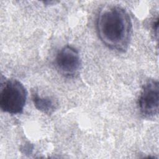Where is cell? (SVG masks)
Here are the masks:
<instances>
[{"label": "cell", "instance_id": "obj_1", "mask_svg": "<svg viewBox=\"0 0 159 159\" xmlns=\"http://www.w3.org/2000/svg\"><path fill=\"white\" fill-rule=\"evenodd\" d=\"M96 30L101 41L109 48L125 52L132 35V23L127 11L121 6L103 7L96 19Z\"/></svg>", "mask_w": 159, "mask_h": 159}, {"label": "cell", "instance_id": "obj_5", "mask_svg": "<svg viewBox=\"0 0 159 159\" xmlns=\"http://www.w3.org/2000/svg\"><path fill=\"white\" fill-rule=\"evenodd\" d=\"M35 106L47 114H51L55 109L54 102L48 97H40L37 94H34L32 97Z\"/></svg>", "mask_w": 159, "mask_h": 159}, {"label": "cell", "instance_id": "obj_2", "mask_svg": "<svg viewBox=\"0 0 159 159\" xmlns=\"http://www.w3.org/2000/svg\"><path fill=\"white\" fill-rule=\"evenodd\" d=\"M27 97V90L19 81L16 79L8 80L5 81L1 90V109L9 114H20L25 105Z\"/></svg>", "mask_w": 159, "mask_h": 159}, {"label": "cell", "instance_id": "obj_3", "mask_svg": "<svg viewBox=\"0 0 159 159\" xmlns=\"http://www.w3.org/2000/svg\"><path fill=\"white\" fill-rule=\"evenodd\" d=\"M159 84L157 80H148L142 89L138 99V106L142 116L152 119L158 114Z\"/></svg>", "mask_w": 159, "mask_h": 159}, {"label": "cell", "instance_id": "obj_4", "mask_svg": "<svg viewBox=\"0 0 159 159\" xmlns=\"http://www.w3.org/2000/svg\"><path fill=\"white\" fill-rule=\"evenodd\" d=\"M55 64L60 74L71 78L78 74L81 67V60L78 51L75 48L66 45L57 53Z\"/></svg>", "mask_w": 159, "mask_h": 159}]
</instances>
